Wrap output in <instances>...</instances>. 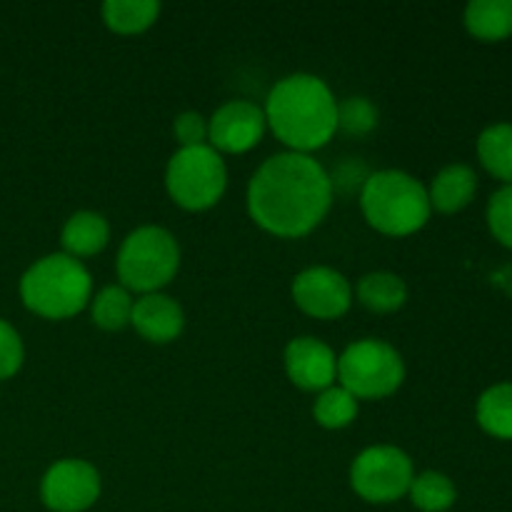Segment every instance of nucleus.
Returning a JSON list of instances; mask_svg holds the SVG:
<instances>
[{"label":"nucleus","instance_id":"obj_20","mask_svg":"<svg viewBox=\"0 0 512 512\" xmlns=\"http://www.w3.org/2000/svg\"><path fill=\"white\" fill-rule=\"evenodd\" d=\"M478 158L483 168L512 185V123H495L480 133Z\"/></svg>","mask_w":512,"mask_h":512},{"label":"nucleus","instance_id":"obj_1","mask_svg":"<svg viewBox=\"0 0 512 512\" xmlns=\"http://www.w3.org/2000/svg\"><path fill=\"white\" fill-rule=\"evenodd\" d=\"M328 170L303 153L270 155L248 183V215L260 230L283 240L313 233L333 208Z\"/></svg>","mask_w":512,"mask_h":512},{"label":"nucleus","instance_id":"obj_2","mask_svg":"<svg viewBox=\"0 0 512 512\" xmlns=\"http://www.w3.org/2000/svg\"><path fill=\"white\" fill-rule=\"evenodd\" d=\"M263 110L268 128L290 153H315L338 133V100L330 85L313 73L280 78Z\"/></svg>","mask_w":512,"mask_h":512},{"label":"nucleus","instance_id":"obj_24","mask_svg":"<svg viewBox=\"0 0 512 512\" xmlns=\"http://www.w3.org/2000/svg\"><path fill=\"white\" fill-rule=\"evenodd\" d=\"M378 105L365 95H350L338 100V130L350 138H365L378 128Z\"/></svg>","mask_w":512,"mask_h":512},{"label":"nucleus","instance_id":"obj_13","mask_svg":"<svg viewBox=\"0 0 512 512\" xmlns=\"http://www.w3.org/2000/svg\"><path fill=\"white\" fill-rule=\"evenodd\" d=\"M130 325L143 340L153 345H168L180 338L185 328V313L175 298L165 293L140 295L133 303Z\"/></svg>","mask_w":512,"mask_h":512},{"label":"nucleus","instance_id":"obj_22","mask_svg":"<svg viewBox=\"0 0 512 512\" xmlns=\"http://www.w3.org/2000/svg\"><path fill=\"white\" fill-rule=\"evenodd\" d=\"M408 495L420 512H445L458 500V488L445 473L425 470V473L415 475Z\"/></svg>","mask_w":512,"mask_h":512},{"label":"nucleus","instance_id":"obj_21","mask_svg":"<svg viewBox=\"0 0 512 512\" xmlns=\"http://www.w3.org/2000/svg\"><path fill=\"white\" fill-rule=\"evenodd\" d=\"M133 295L123 285H105L90 298V318L100 330H123L133 315Z\"/></svg>","mask_w":512,"mask_h":512},{"label":"nucleus","instance_id":"obj_27","mask_svg":"<svg viewBox=\"0 0 512 512\" xmlns=\"http://www.w3.org/2000/svg\"><path fill=\"white\" fill-rule=\"evenodd\" d=\"M173 135L180 148L208 145V118L198 110H185L173 120Z\"/></svg>","mask_w":512,"mask_h":512},{"label":"nucleus","instance_id":"obj_3","mask_svg":"<svg viewBox=\"0 0 512 512\" xmlns=\"http://www.w3.org/2000/svg\"><path fill=\"white\" fill-rule=\"evenodd\" d=\"M360 210L368 225L390 238H408L428 225V188L405 170L385 168L370 173L360 190Z\"/></svg>","mask_w":512,"mask_h":512},{"label":"nucleus","instance_id":"obj_16","mask_svg":"<svg viewBox=\"0 0 512 512\" xmlns=\"http://www.w3.org/2000/svg\"><path fill=\"white\" fill-rule=\"evenodd\" d=\"M355 298L370 313L388 315L395 313L408 300V285L400 275L388 273V270H375V273L363 275L355 285Z\"/></svg>","mask_w":512,"mask_h":512},{"label":"nucleus","instance_id":"obj_23","mask_svg":"<svg viewBox=\"0 0 512 512\" xmlns=\"http://www.w3.org/2000/svg\"><path fill=\"white\" fill-rule=\"evenodd\" d=\"M313 418L320 428L343 430L358 418V400L340 385H330L315 398Z\"/></svg>","mask_w":512,"mask_h":512},{"label":"nucleus","instance_id":"obj_12","mask_svg":"<svg viewBox=\"0 0 512 512\" xmlns=\"http://www.w3.org/2000/svg\"><path fill=\"white\" fill-rule=\"evenodd\" d=\"M285 373L295 388L305 393H323L338 380V355L323 340L300 335L285 345Z\"/></svg>","mask_w":512,"mask_h":512},{"label":"nucleus","instance_id":"obj_19","mask_svg":"<svg viewBox=\"0 0 512 512\" xmlns=\"http://www.w3.org/2000/svg\"><path fill=\"white\" fill-rule=\"evenodd\" d=\"M478 425L498 440H512V383H498L485 390L475 408Z\"/></svg>","mask_w":512,"mask_h":512},{"label":"nucleus","instance_id":"obj_5","mask_svg":"<svg viewBox=\"0 0 512 512\" xmlns=\"http://www.w3.org/2000/svg\"><path fill=\"white\" fill-rule=\"evenodd\" d=\"M180 268V245L160 225H140L125 235L115 260V273L128 293H160Z\"/></svg>","mask_w":512,"mask_h":512},{"label":"nucleus","instance_id":"obj_11","mask_svg":"<svg viewBox=\"0 0 512 512\" xmlns=\"http://www.w3.org/2000/svg\"><path fill=\"white\" fill-rule=\"evenodd\" d=\"M265 110L250 100H228L208 118V145L220 155H240L263 140Z\"/></svg>","mask_w":512,"mask_h":512},{"label":"nucleus","instance_id":"obj_18","mask_svg":"<svg viewBox=\"0 0 512 512\" xmlns=\"http://www.w3.org/2000/svg\"><path fill=\"white\" fill-rule=\"evenodd\" d=\"M160 15L158 0H108L103 3V23L118 35L145 33Z\"/></svg>","mask_w":512,"mask_h":512},{"label":"nucleus","instance_id":"obj_26","mask_svg":"<svg viewBox=\"0 0 512 512\" xmlns=\"http://www.w3.org/2000/svg\"><path fill=\"white\" fill-rule=\"evenodd\" d=\"M23 360L25 348L18 330H15L8 320L0 318V380L13 378V375L23 368Z\"/></svg>","mask_w":512,"mask_h":512},{"label":"nucleus","instance_id":"obj_28","mask_svg":"<svg viewBox=\"0 0 512 512\" xmlns=\"http://www.w3.org/2000/svg\"><path fill=\"white\" fill-rule=\"evenodd\" d=\"M330 178V185H333V195L340 193V195H353L363 190L365 180L370 178L368 168H365V163H360V160L355 158H343L338 165H335L333 173H328Z\"/></svg>","mask_w":512,"mask_h":512},{"label":"nucleus","instance_id":"obj_7","mask_svg":"<svg viewBox=\"0 0 512 512\" xmlns=\"http://www.w3.org/2000/svg\"><path fill=\"white\" fill-rule=\"evenodd\" d=\"M228 188V168L210 145L178 148L165 168V190L178 208L203 213L220 203Z\"/></svg>","mask_w":512,"mask_h":512},{"label":"nucleus","instance_id":"obj_6","mask_svg":"<svg viewBox=\"0 0 512 512\" xmlns=\"http://www.w3.org/2000/svg\"><path fill=\"white\" fill-rule=\"evenodd\" d=\"M338 380L358 403L390 398L405 380L403 355L380 338L355 340L338 355Z\"/></svg>","mask_w":512,"mask_h":512},{"label":"nucleus","instance_id":"obj_25","mask_svg":"<svg viewBox=\"0 0 512 512\" xmlns=\"http://www.w3.org/2000/svg\"><path fill=\"white\" fill-rule=\"evenodd\" d=\"M490 233L505 248H512V185H503L488 203Z\"/></svg>","mask_w":512,"mask_h":512},{"label":"nucleus","instance_id":"obj_17","mask_svg":"<svg viewBox=\"0 0 512 512\" xmlns=\"http://www.w3.org/2000/svg\"><path fill=\"white\" fill-rule=\"evenodd\" d=\"M465 28L473 38L498 43L512 35V0H473L465 8Z\"/></svg>","mask_w":512,"mask_h":512},{"label":"nucleus","instance_id":"obj_8","mask_svg":"<svg viewBox=\"0 0 512 512\" xmlns=\"http://www.w3.org/2000/svg\"><path fill=\"white\" fill-rule=\"evenodd\" d=\"M415 478L413 460L395 445L365 448L350 465V488L373 505H388L405 498Z\"/></svg>","mask_w":512,"mask_h":512},{"label":"nucleus","instance_id":"obj_9","mask_svg":"<svg viewBox=\"0 0 512 512\" xmlns=\"http://www.w3.org/2000/svg\"><path fill=\"white\" fill-rule=\"evenodd\" d=\"M103 490L95 465L80 458H65L50 465L40 480V500L53 512H85L93 508Z\"/></svg>","mask_w":512,"mask_h":512},{"label":"nucleus","instance_id":"obj_14","mask_svg":"<svg viewBox=\"0 0 512 512\" xmlns=\"http://www.w3.org/2000/svg\"><path fill=\"white\" fill-rule=\"evenodd\" d=\"M475 193H478V175H475V170L465 163H453L445 165L435 175L428 188V200L433 210L453 215L468 208L473 203Z\"/></svg>","mask_w":512,"mask_h":512},{"label":"nucleus","instance_id":"obj_10","mask_svg":"<svg viewBox=\"0 0 512 512\" xmlns=\"http://www.w3.org/2000/svg\"><path fill=\"white\" fill-rule=\"evenodd\" d=\"M293 303L315 320H338L353 305V285L340 270L313 265L300 270L290 285Z\"/></svg>","mask_w":512,"mask_h":512},{"label":"nucleus","instance_id":"obj_4","mask_svg":"<svg viewBox=\"0 0 512 512\" xmlns=\"http://www.w3.org/2000/svg\"><path fill=\"white\" fill-rule=\"evenodd\" d=\"M18 290L30 313L45 320H68L90 305L93 278L80 260L50 253L25 270Z\"/></svg>","mask_w":512,"mask_h":512},{"label":"nucleus","instance_id":"obj_15","mask_svg":"<svg viewBox=\"0 0 512 512\" xmlns=\"http://www.w3.org/2000/svg\"><path fill=\"white\" fill-rule=\"evenodd\" d=\"M110 240V225L105 215L95 213V210H78L70 215L60 233V245L63 253L70 258H93V255L103 253L105 245Z\"/></svg>","mask_w":512,"mask_h":512}]
</instances>
